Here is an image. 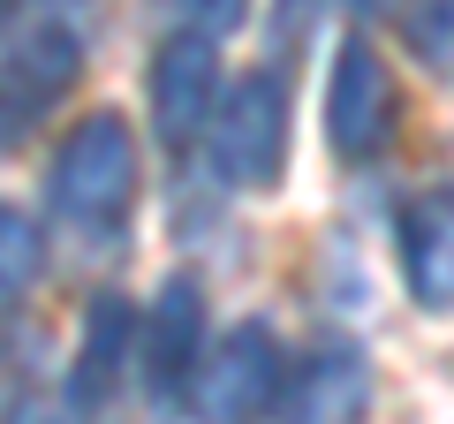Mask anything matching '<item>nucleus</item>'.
Returning a JSON list of instances; mask_svg holds the SVG:
<instances>
[{
    "mask_svg": "<svg viewBox=\"0 0 454 424\" xmlns=\"http://www.w3.org/2000/svg\"><path fill=\"white\" fill-rule=\"evenodd\" d=\"M83 46H91V16L76 8H46V0H16V31H8V76H0V114H8V145L46 114L53 98L76 83Z\"/></svg>",
    "mask_w": 454,
    "mask_h": 424,
    "instance_id": "f03ea898",
    "label": "nucleus"
},
{
    "mask_svg": "<svg viewBox=\"0 0 454 424\" xmlns=\"http://www.w3.org/2000/svg\"><path fill=\"white\" fill-rule=\"evenodd\" d=\"M38 273H46V235L23 205H8L0 212V295H8V310L38 288Z\"/></svg>",
    "mask_w": 454,
    "mask_h": 424,
    "instance_id": "9b49d317",
    "label": "nucleus"
},
{
    "mask_svg": "<svg viewBox=\"0 0 454 424\" xmlns=\"http://www.w3.org/2000/svg\"><path fill=\"white\" fill-rule=\"evenodd\" d=\"M394 122H402V98H394L387 53L364 31H348L325 61V145H333V160L364 167L394 145Z\"/></svg>",
    "mask_w": 454,
    "mask_h": 424,
    "instance_id": "7ed1b4c3",
    "label": "nucleus"
},
{
    "mask_svg": "<svg viewBox=\"0 0 454 424\" xmlns=\"http://www.w3.org/2000/svg\"><path fill=\"white\" fill-rule=\"evenodd\" d=\"M280 394H288V349H280V334L265 326V318H243V326H227L220 342H212L190 409L205 424H250V417H265Z\"/></svg>",
    "mask_w": 454,
    "mask_h": 424,
    "instance_id": "423d86ee",
    "label": "nucleus"
},
{
    "mask_svg": "<svg viewBox=\"0 0 454 424\" xmlns=\"http://www.w3.org/2000/svg\"><path fill=\"white\" fill-rule=\"evenodd\" d=\"M409 46H417L424 68L454 76V0H424V8H409Z\"/></svg>",
    "mask_w": 454,
    "mask_h": 424,
    "instance_id": "f8f14e48",
    "label": "nucleus"
},
{
    "mask_svg": "<svg viewBox=\"0 0 454 424\" xmlns=\"http://www.w3.org/2000/svg\"><path fill=\"white\" fill-rule=\"evenodd\" d=\"M250 23V0H175V31L197 38H235Z\"/></svg>",
    "mask_w": 454,
    "mask_h": 424,
    "instance_id": "ddd939ff",
    "label": "nucleus"
},
{
    "mask_svg": "<svg viewBox=\"0 0 454 424\" xmlns=\"http://www.w3.org/2000/svg\"><path fill=\"white\" fill-rule=\"evenodd\" d=\"M46 205L83 243H121V228L137 212V130L114 106L83 114L61 137V152L46 167Z\"/></svg>",
    "mask_w": 454,
    "mask_h": 424,
    "instance_id": "f257e3e1",
    "label": "nucleus"
},
{
    "mask_svg": "<svg viewBox=\"0 0 454 424\" xmlns=\"http://www.w3.org/2000/svg\"><path fill=\"white\" fill-rule=\"evenodd\" d=\"M394 250H402V288L424 310H454V182L417 190L394 220Z\"/></svg>",
    "mask_w": 454,
    "mask_h": 424,
    "instance_id": "1a4fd4ad",
    "label": "nucleus"
},
{
    "mask_svg": "<svg viewBox=\"0 0 454 424\" xmlns=\"http://www.w3.org/2000/svg\"><path fill=\"white\" fill-rule=\"evenodd\" d=\"M205 280L167 273L145 303V342H137V387L152 409H190L197 372H205Z\"/></svg>",
    "mask_w": 454,
    "mask_h": 424,
    "instance_id": "20e7f679",
    "label": "nucleus"
},
{
    "mask_svg": "<svg viewBox=\"0 0 454 424\" xmlns=\"http://www.w3.org/2000/svg\"><path fill=\"white\" fill-rule=\"evenodd\" d=\"M145 98H152V130H160V145H190V137H212V122H220V38H197V31H167L160 53H152L145 68Z\"/></svg>",
    "mask_w": 454,
    "mask_h": 424,
    "instance_id": "0eeeda50",
    "label": "nucleus"
},
{
    "mask_svg": "<svg viewBox=\"0 0 454 424\" xmlns=\"http://www.w3.org/2000/svg\"><path fill=\"white\" fill-rule=\"evenodd\" d=\"M280 417L288 424H364L372 417V357L356 342H310L288 364Z\"/></svg>",
    "mask_w": 454,
    "mask_h": 424,
    "instance_id": "6e6552de",
    "label": "nucleus"
},
{
    "mask_svg": "<svg viewBox=\"0 0 454 424\" xmlns=\"http://www.w3.org/2000/svg\"><path fill=\"white\" fill-rule=\"evenodd\" d=\"M348 8H356V16H387L394 0H348Z\"/></svg>",
    "mask_w": 454,
    "mask_h": 424,
    "instance_id": "4468645a",
    "label": "nucleus"
},
{
    "mask_svg": "<svg viewBox=\"0 0 454 424\" xmlns=\"http://www.w3.org/2000/svg\"><path fill=\"white\" fill-rule=\"evenodd\" d=\"M212 160L235 190H273L288 167V76L280 68H250L227 83L220 122H212Z\"/></svg>",
    "mask_w": 454,
    "mask_h": 424,
    "instance_id": "39448f33",
    "label": "nucleus"
},
{
    "mask_svg": "<svg viewBox=\"0 0 454 424\" xmlns=\"http://www.w3.org/2000/svg\"><path fill=\"white\" fill-rule=\"evenodd\" d=\"M137 342H145V310H129L121 295H98L83 310L76 364H68V409L76 417H98L106 394L121 387V372H137Z\"/></svg>",
    "mask_w": 454,
    "mask_h": 424,
    "instance_id": "9d476101",
    "label": "nucleus"
}]
</instances>
